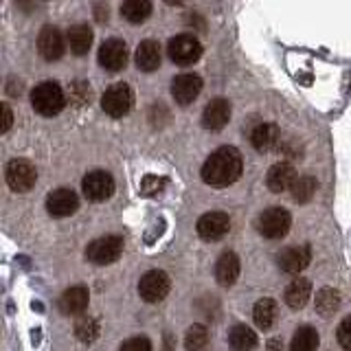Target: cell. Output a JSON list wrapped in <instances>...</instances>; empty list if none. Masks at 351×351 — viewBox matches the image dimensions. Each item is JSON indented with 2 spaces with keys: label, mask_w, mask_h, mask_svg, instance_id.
Here are the masks:
<instances>
[{
  "label": "cell",
  "mask_w": 351,
  "mask_h": 351,
  "mask_svg": "<svg viewBox=\"0 0 351 351\" xmlns=\"http://www.w3.org/2000/svg\"><path fill=\"white\" fill-rule=\"evenodd\" d=\"M241 171H244V158H241L239 149L230 145H222L204 160L200 173L206 184L224 189V186L239 180Z\"/></svg>",
  "instance_id": "1"
},
{
  "label": "cell",
  "mask_w": 351,
  "mask_h": 351,
  "mask_svg": "<svg viewBox=\"0 0 351 351\" xmlns=\"http://www.w3.org/2000/svg\"><path fill=\"white\" fill-rule=\"evenodd\" d=\"M31 106L42 117H58L66 106V95L58 82H42L31 90Z\"/></svg>",
  "instance_id": "2"
},
{
  "label": "cell",
  "mask_w": 351,
  "mask_h": 351,
  "mask_svg": "<svg viewBox=\"0 0 351 351\" xmlns=\"http://www.w3.org/2000/svg\"><path fill=\"white\" fill-rule=\"evenodd\" d=\"M202 44L191 33H180L173 36L167 44V55L173 64L178 66H191L202 58Z\"/></svg>",
  "instance_id": "3"
},
{
  "label": "cell",
  "mask_w": 351,
  "mask_h": 351,
  "mask_svg": "<svg viewBox=\"0 0 351 351\" xmlns=\"http://www.w3.org/2000/svg\"><path fill=\"white\" fill-rule=\"evenodd\" d=\"M132 106H134V93H132V88L125 84V82H119V84H112L104 93L101 97V108L108 117L112 119H121L125 117Z\"/></svg>",
  "instance_id": "4"
},
{
  "label": "cell",
  "mask_w": 351,
  "mask_h": 351,
  "mask_svg": "<svg viewBox=\"0 0 351 351\" xmlns=\"http://www.w3.org/2000/svg\"><path fill=\"white\" fill-rule=\"evenodd\" d=\"M5 180L11 191L25 193L33 189V184H36L38 169L33 167V162H29L27 158H14V160H9L5 167Z\"/></svg>",
  "instance_id": "5"
},
{
  "label": "cell",
  "mask_w": 351,
  "mask_h": 351,
  "mask_svg": "<svg viewBox=\"0 0 351 351\" xmlns=\"http://www.w3.org/2000/svg\"><path fill=\"white\" fill-rule=\"evenodd\" d=\"M292 226V215L281 206L266 208L257 217V230L266 239H281L288 235V230Z\"/></svg>",
  "instance_id": "6"
},
{
  "label": "cell",
  "mask_w": 351,
  "mask_h": 351,
  "mask_svg": "<svg viewBox=\"0 0 351 351\" xmlns=\"http://www.w3.org/2000/svg\"><path fill=\"white\" fill-rule=\"evenodd\" d=\"M123 252V237L119 235H106L90 241L86 248V257L88 261L97 263V266H106V263H112L121 257Z\"/></svg>",
  "instance_id": "7"
},
{
  "label": "cell",
  "mask_w": 351,
  "mask_h": 351,
  "mask_svg": "<svg viewBox=\"0 0 351 351\" xmlns=\"http://www.w3.org/2000/svg\"><path fill=\"white\" fill-rule=\"evenodd\" d=\"M169 288H171V281H169V274L165 270H149L143 274L138 281V294H141V299L147 303L162 301L165 296L169 294Z\"/></svg>",
  "instance_id": "8"
},
{
  "label": "cell",
  "mask_w": 351,
  "mask_h": 351,
  "mask_svg": "<svg viewBox=\"0 0 351 351\" xmlns=\"http://www.w3.org/2000/svg\"><path fill=\"white\" fill-rule=\"evenodd\" d=\"M128 44L121 38H110L99 47V66L110 73H119L128 66Z\"/></svg>",
  "instance_id": "9"
},
{
  "label": "cell",
  "mask_w": 351,
  "mask_h": 351,
  "mask_svg": "<svg viewBox=\"0 0 351 351\" xmlns=\"http://www.w3.org/2000/svg\"><path fill=\"white\" fill-rule=\"evenodd\" d=\"M82 191H84V195L88 197V200L104 202V200H108V197L114 193V178L108 171L95 169V171L84 176Z\"/></svg>",
  "instance_id": "10"
},
{
  "label": "cell",
  "mask_w": 351,
  "mask_h": 351,
  "mask_svg": "<svg viewBox=\"0 0 351 351\" xmlns=\"http://www.w3.org/2000/svg\"><path fill=\"white\" fill-rule=\"evenodd\" d=\"M202 77L195 73H182L176 75L171 82V97L176 99V104L180 106H189L193 104L202 93Z\"/></svg>",
  "instance_id": "11"
},
{
  "label": "cell",
  "mask_w": 351,
  "mask_h": 351,
  "mask_svg": "<svg viewBox=\"0 0 351 351\" xmlns=\"http://www.w3.org/2000/svg\"><path fill=\"white\" fill-rule=\"evenodd\" d=\"M195 230L204 241H219L222 237H226V233L230 230V217L224 211L204 213L197 219Z\"/></svg>",
  "instance_id": "12"
},
{
  "label": "cell",
  "mask_w": 351,
  "mask_h": 351,
  "mask_svg": "<svg viewBox=\"0 0 351 351\" xmlns=\"http://www.w3.org/2000/svg\"><path fill=\"white\" fill-rule=\"evenodd\" d=\"M64 36L58 27H44L38 36V51L47 62H58L64 55Z\"/></svg>",
  "instance_id": "13"
},
{
  "label": "cell",
  "mask_w": 351,
  "mask_h": 351,
  "mask_svg": "<svg viewBox=\"0 0 351 351\" xmlns=\"http://www.w3.org/2000/svg\"><path fill=\"white\" fill-rule=\"evenodd\" d=\"M230 104L226 99L217 97V99H211L206 106H204V112H202V125L211 132H219L228 125L230 121Z\"/></svg>",
  "instance_id": "14"
},
{
  "label": "cell",
  "mask_w": 351,
  "mask_h": 351,
  "mask_svg": "<svg viewBox=\"0 0 351 351\" xmlns=\"http://www.w3.org/2000/svg\"><path fill=\"white\" fill-rule=\"evenodd\" d=\"M80 208V197L73 189H55L47 195V211L53 217H69Z\"/></svg>",
  "instance_id": "15"
},
{
  "label": "cell",
  "mask_w": 351,
  "mask_h": 351,
  "mask_svg": "<svg viewBox=\"0 0 351 351\" xmlns=\"http://www.w3.org/2000/svg\"><path fill=\"white\" fill-rule=\"evenodd\" d=\"M279 268L288 274H299L303 272L312 261V250L310 246H290L279 252Z\"/></svg>",
  "instance_id": "16"
},
{
  "label": "cell",
  "mask_w": 351,
  "mask_h": 351,
  "mask_svg": "<svg viewBox=\"0 0 351 351\" xmlns=\"http://www.w3.org/2000/svg\"><path fill=\"white\" fill-rule=\"evenodd\" d=\"M296 178H299V176H296V169L290 162H277V165H272L266 176V184L272 193H283L292 189Z\"/></svg>",
  "instance_id": "17"
},
{
  "label": "cell",
  "mask_w": 351,
  "mask_h": 351,
  "mask_svg": "<svg viewBox=\"0 0 351 351\" xmlns=\"http://www.w3.org/2000/svg\"><path fill=\"white\" fill-rule=\"evenodd\" d=\"M239 270H241V263H239V257L235 255L233 250H226L219 255L217 263H215V279L219 285H233L239 277Z\"/></svg>",
  "instance_id": "18"
},
{
  "label": "cell",
  "mask_w": 351,
  "mask_h": 351,
  "mask_svg": "<svg viewBox=\"0 0 351 351\" xmlns=\"http://www.w3.org/2000/svg\"><path fill=\"white\" fill-rule=\"evenodd\" d=\"M134 62L141 71H145V73H152V71H156L160 69V47H158V42L156 40H143L138 47H136V53H134Z\"/></svg>",
  "instance_id": "19"
},
{
  "label": "cell",
  "mask_w": 351,
  "mask_h": 351,
  "mask_svg": "<svg viewBox=\"0 0 351 351\" xmlns=\"http://www.w3.org/2000/svg\"><path fill=\"white\" fill-rule=\"evenodd\" d=\"M281 138V132L274 123H259L250 132V143L257 152H272L277 149Z\"/></svg>",
  "instance_id": "20"
},
{
  "label": "cell",
  "mask_w": 351,
  "mask_h": 351,
  "mask_svg": "<svg viewBox=\"0 0 351 351\" xmlns=\"http://www.w3.org/2000/svg\"><path fill=\"white\" fill-rule=\"evenodd\" d=\"M88 301H90V294L84 288V285H75V288H69L62 296H60V310L64 314H82L86 307H88Z\"/></svg>",
  "instance_id": "21"
},
{
  "label": "cell",
  "mask_w": 351,
  "mask_h": 351,
  "mask_svg": "<svg viewBox=\"0 0 351 351\" xmlns=\"http://www.w3.org/2000/svg\"><path fill=\"white\" fill-rule=\"evenodd\" d=\"M312 296V283L305 277H294L292 283L285 288V303H288L292 310H301L305 303L310 301Z\"/></svg>",
  "instance_id": "22"
},
{
  "label": "cell",
  "mask_w": 351,
  "mask_h": 351,
  "mask_svg": "<svg viewBox=\"0 0 351 351\" xmlns=\"http://www.w3.org/2000/svg\"><path fill=\"white\" fill-rule=\"evenodd\" d=\"M69 47L75 55H86L93 47V29L88 25H75L69 29Z\"/></svg>",
  "instance_id": "23"
},
{
  "label": "cell",
  "mask_w": 351,
  "mask_h": 351,
  "mask_svg": "<svg viewBox=\"0 0 351 351\" xmlns=\"http://www.w3.org/2000/svg\"><path fill=\"white\" fill-rule=\"evenodd\" d=\"M121 16L132 25H141L152 16V0H123Z\"/></svg>",
  "instance_id": "24"
},
{
  "label": "cell",
  "mask_w": 351,
  "mask_h": 351,
  "mask_svg": "<svg viewBox=\"0 0 351 351\" xmlns=\"http://www.w3.org/2000/svg\"><path fill=\"white\" fill-rule=\"evenodd\" d=\"M252 318H255V325L261 332H268L277 321V303L272 299H259L255 303V310H252Z\"/></svg>",
  "instance_id": "25"
},
{
  "label": "cell",
  "mask_w": 351,
  "mask_h": 351,
  "mask_svg": "<svg viewBox=\"0 0 351 351\" xmlns=\"http://www.w3.org/2000/svg\"><path fill=\"white\" fill-rule=\"evenodd\" d=\"M228 343L233 351H252L257 347V334L246 325H235L228 334Z\"/></svg>",
  "instance_id": "26"
},
{
  "label": "cell",
  "mask_w": 351,
  "mask_h": 351,
  "mask_svg": "<svg viewBox=\"0 0 351 351\" xmlns=\"http://www.w3.org/2000/svg\"><path fill=\"white\" fill-rule=\"evenodd\" d=\"M318 332L310 325H303L294 332L292 343H290V351H318Z\"/></svg>",
  "instance_id": "27"
},
{
  "label": "cell",
  "mask_w": 351,
  "mask_h": 351,
  "mask_svg": "<svg viewBox=\"0 0 351 351\" xmlns=\"http://www.w3.org/2000/svg\"><path fill=\"white\" fill-rule=\"evenodd\" d=\"M338 307H340V296L336 290H332V288L318 290V294H316V312L318 314L323 318H329L338 312Z\"/></svg>",
  "instance_id": "28"
},
{
  "label": "cell",
  "mask_w": 351,
  "mask_h": 351,
  "mask_svg": "<svg viewBox=\"0 0 351 351\" xmlns=\"http://www.w3.org/2000/svg\"><path fill=\"white\" fill-rule=\"evenodd\" d=\"M316 189H318L316 178H312V176H301V178H296V182H294V186L290 191H292V197L296 202L305 204V202H310L314 197Z\"/></svg>",
  "instance_id": "29"
},
{
  "label": "cell",
  "mask_w": 351,
  "mask_h": 351,
  "mask_svg": "<svg viewBox=\"0 0 351 351\" xmlns=\"http://www.w3.org/2000/svg\"><path fill=\"white\" fill-rule=\"evenodd\" d=\"M184 345H186V351H204L208 345V329L200 323L191 325L189 332L184 336Z\"/></svg>",
  "instance_id": "30"
},
{
  "label": "cell",
  "mask_w": 351,
  "mask_h": 351,
  "mask_svg": "<svg viewBox=\"0 0 351 351\" xmlns=\"http://www.w3.org/2000/svg\"><path fill=\"white\" fill-rule=\"evenodd\" d=\"M75 336L80 338L82 343L90 345L93 340L99 336V323L95 321V318H90V316L82 318V321H77V325H75Z\"/></svg>",
  "instance_id": "31"
},
{
  "label": "cell",
  "mask_w": 351,
  "mask_h": 351,
  "mask_svg": "<svg viewBox=\"0 0 351 351\" xmlns=\"http://www.w3.org/2000/svg\"><path fill=\"white\" fill-rule=\"evenodd\" d=\"M165 178H160V176H145L141 182V193L143 195H156L162 191V186H165Z\"/></svg>",
  "instance_id": "32"
},
{
  "label": "cell",
  "mask_w": 351,
  "mask_h": 351,
  "mask_svg": "<svg viewBox=\"0 0 351 351\" xmlns=\"http://www.w3.org/2000/svg\"><path fill=\"white\" fill-rule=\"evenodd\" d=\"M336 338H338V345L343 347L345 351H351V314L343 318V323L338 325V332H336Z\"/></svg>",
  "instance_id": "33"
},
{
  "label": "cell",
  "mask_w": 351,
  "mask_h": 351,
  "mask_svg": "<svg viewBox=\"0 0 351 351\" xmlns=\"http://www.w3.org/2000/svg\"><path fill=\"white\" fill-rule=\"evenodd\" d=\"M121 351H152V343L145 336H134L121 345Z\"/></svg>",
  "instance_id": "34"
},
{
  "label": "cell",
  "mask_w": 351,
  "mask_h": 351,
  "mask_svg": "<svg viewBox=\"0 0 351 351\" xmlns=\"http://www.w3.org/2000/svg\"><path fill=\"white\" fill-rule=\"evenodd\" d=\"M71 95L77 97V104H88V101H90V88H88V84L75 82L71 86Z\"/></svg>",
  "instance_id": "35"
},
{
  "label": "cell",
  "mask_w": 351,
  "mask_h": 351,
  "mask_svg": "<svg viewBox=\"0 0 351 351\" xmlns=\"http://www.w3.org/2000/svg\"><path fill=\"white\" fill-rule=\"evenodd\" d=\"M0 110H3V134H7L11 130V123H14V114H11V108L7 104L0 106Z\"/></svg>",
  "instance_id": "36"
},
{
  "label": "cell",
  "mask_w": 351,
  "mask_h": 351,
  "mask_svg": "<svg viewBox=\"0 0 351 351\" xmlns=\"http://www.w3.org/2000/svg\"><path fill=\"white\" fill-rule=\"evenodd\" d=\"M266 351H283L281 347V338H270L268 345H266Z\"/></svg>",
  "instance_id": "37"
},
{
  "label": "cell",
  "mask_w": 351,
  "mask_h": 351,
  "mask_svg": "<svg viewBox=\"0 0 351 351\" xmlns=\"http://www.w3.org/2000/svg\"><path fill=\"white\" fill-rule=\"evenodd\" d=\"M95 14H97V20H99V22H106V20H108V7H106V5H97Z\"/></svg>",
  "instance_id": "38"
},
{
  "label": "cell",
  "mask_w": 351,
  "mask_h": 351,
  "mask_svg": "<svg viewBox=\"0 0 351 351\" xmlns=\"http://www.w3.org/2000/svg\"><path fill=\"white\" fill-rule=\"evenodd\" d=\"M162 3H167L171 7H180V5H184V0H162Z\"/></svg>",
  "instance_id": "39"
}]
</instances>
